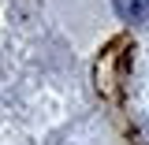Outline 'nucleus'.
<instances>
[{
	"mask_svg": "<svg viewBox=\"0 0 149 145\" xmlns=\"http://www.w3.org/2000/svg\"><path fill=\"white\" fill-rule=\"evenodd\" d=\"M116 11L127 22H142L149 15V0H116Z\"/></svg>",
	"mask_w": 149,
	"mask_h": 145,
	"instance_id": "f257e3e1",
	"label": "nucleus"
}]
</instances>
